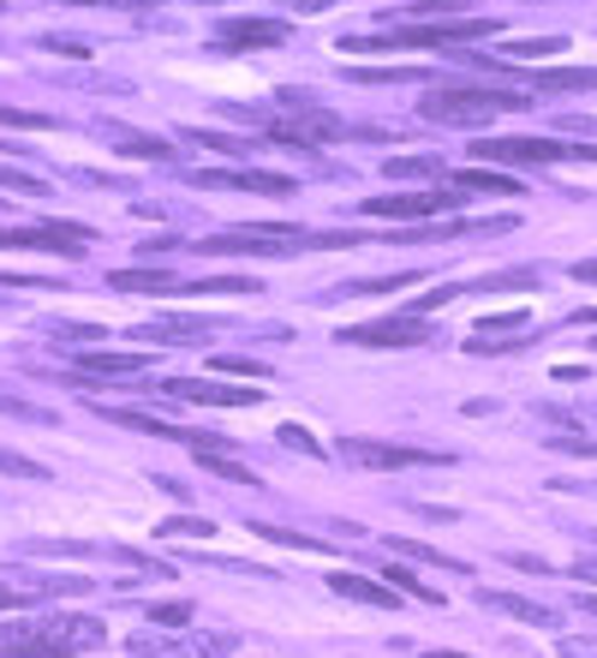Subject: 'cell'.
I'll list each match as a JSON object with an SVG mask.
<instances>
[{
    "label": "cell",
    "instance_id": "1",
    "mask_svg": "<svg viewBox=\"0 0 597 658\" xmlns=\"http://www.w3.org/2000/svg\"><path fill=\"white\" fill-rule=\"evenodd\" d=\"M102 641H108V623H96V616H12V623H0V653L12 658H67L102 647Z\"/></svg>",
    "mask_w": 597,
    "mask_h": 658
},
{
    "label": "cell",
    "instance_id": "2",
    "mask_svg": "<svg viewBox=\"0 0 597 658\" xmlns=\"http://www.w3.org/2000/svg\"><path fill=\"white\" fill-rule=\"evenodd\" d=\"M359 246V234H305L287 222H263V227H227V234H203L198 251L215 258H239V251H258V258H294V251H341Z\"/></svg>",
    "mask_w": 597,
    "mask_h": 658
},
{
    "label": "cell",
    "instance_id": "3",
    "mask_svg": "<svg viewBox=\"0 0 597 658\" xmlns=\"http://www.w3.org/2000/svg\"><path fill=\"white\" fill-rule=\"evenodd\" d=\"M502 19H454V24H401L395 36H341V55H401V48H454L473 36H497Z\"/></svg>",
    "mask_w": 597,
    "mask_h": 658
},
{
    "label": "cell",
    "instance_id": "4",
    "mask_svg": "<svg viewBox=\"0 0 597 658\" xmlns=\"http://www.w3.org/2000/svg\"><path fill=\"white\" fill-rule=\"evenodd\" d=\"M532 96L526 91H490V84H442V91H425V120H442V126H485L497 114H514L526 108Z\"/></svg>",
    "mask_w": 597,
    "mask_h": 658
},
{
    "label": "cell",
    "instance_id": "5",
    "mask_svg": "<svg viewBox=\"0 0 597 658\" xmlns=\"http://www.w3.org/2000/svg\"><path fill=\"white\" fill-rule=\"evenodd\" d=\"M263 132H270L275 144H335L341 120L329 108H317L311 96H282V103L263 114Z\"/></svg>",
    "mask_w": 597,
    "mask_h": 658
},
{
    "label": "cell",
    "instance_id": "6",
    "mask_svg": "<svg viewBox=\"0 0 597 658\" xmlns=\"http://www.w3.org/2000/svg\"><path fill=\"white\" fill-rule=\"evenodd\" d=\"M478 162H597V144H562V138H478Z\"/></svg>",
    "mask_w": 597,
    "mask_h": 658
},
{
    "label": "cell",
    "instance_id": "7",
    "mask_svg": "<svg viewBox=\"0 0 597 658\" xmlns=\"http://www.w3.org/2000/svg\"><path fill=\"white\" fill-rule=\"evenodd\" d=\"M341 455H347V461H359V467H377V473L454 461V455H442V449H406V443H377V437H347V443H341Z\"/></svg>",
    "mask_w": 597,
    "mask_h": 658
},
{
    "label": "cell",
    "instance_id": "8",
    "mask_svg": "<svg viewBox=\"0 0 597 658\" xmlns=\"http://www.w3.org/2000/svg\"><path fill=\"white\" fill-rule=\"evenodd\" d=\"M461 186H430V192H395V198H371L365 216H395V222H425V216H449L461 204Z\"/></svg>",
    "mask_w": 597,
    "mask_h": 658
},
{
    "label": "cell",
    "instance_id": "9",
    "mask_svg": "<svg viewBox=\"0 0 597 658\" xmlns=\"http://www.w3.org/2000/svg\"><path fill=\"white\" fill-rule=\"evenodd\" d=\"M84 222H48V227H0V251H84Z\"/></svg>",
    "mask_w": 597,
    "mask_h": 658
},
{
    "label": "cell",
    "instance_id": "10",
    "mask_svg": "<svg viewBox=\"0 0 597 658\" xmlns=\"http://www.w3.org/2000/svg\"><path fill=\"white\" fill-rule=\"evenodd\" d=\"M198 186H222V192H263V198L299 192L294 174H275V168H203Z\"/></svg>",
    "mask_w": 597,
    "mask_h": 658
},
{
    "label": "cell",
    "instance_id": "11",
    "mask_svg": "<svg viewBox=\"0 0 597 658\" xmlns=\"http://www.w3.org/2000/svg\"><path fill=\"white\" fill-rule=\"evenodd\" d=\"M430 329L418 318H377V324H353L341 329V341H353V348H418Z\"/></svg>",
    "mask_w": 597,
    "mask_h": 658
},
{
    "label": "cell",
    "instance_id": "12",
    "mask_svg": "<svg viewBox=\"0 0 597 658\" xmlns=\"http://www.w3.org/2000/svg\"><path fill=\"white\" fill-rule=\"evenodd\" d=\"M168 396L180 401H203V408H258V389L251 384H210V377H168Z\"/></svg>",
    "mask_w": 597,
    "mask_h": 658
},
{
    "label": "cell",
    "instance_id": "13",
    "mask_svg": "<svg viewBox=\"0 0 597 658\" xmlns=\"http://www.w3.org/2000/svg\"><path fill=\"white\" fill-rule=\"evenodd\" d=\"M287 24L282 19H227L222 24V43L227 48H282L287 43Z\"/></svg>",
    "mask_w": 597,
    "mask_h": 658
},
{
    "label": "cell",
    "instance_id": "14",
    "mask_svg": "<svg viewBox=\"0 0 597 658\" xmlns=\"http://www.w3.org/2000/svg\"><path fill=\"white\" fill-rule=\"evenodd\" d=\"M329 587H335V592H347V599H359V604H377V611H401L395 587H377V580L347 575V568H335V575H329Z\"/></svg>",
    "mask_w": 597,
    "mask_h": 658
},
{
    "label": "cell",
    "instance_id": "15",
    "mask_svg": "<svg viewBox=\"0 0 597 658\" xmlns=\"http://www.w3.org/2000/svg\"><path fill=\"white\" fill-rule=\"evenodd\" d=\"M79 372H96V377H138V372H150V353H108V348H96V353H84V360H79Z\"/></svg>",
    "mask_w": 597,
    "mask_h": 658
},
{
    "label": "cell",
    "instance_id": "16",
    "mask_svg": "<svg viewBox=\"0 0 597 658\" xmlns=\"http://www.w3.org/2000/svg\"><path fill=\"white\" fill-rule=\"evenodd\" d=\"M449 186H461V192H497V198H520L526 186L520 180H508V174H497V168H466V174H449Z\"/></svg>",
    "mask_w": 597,
    "mask_h": 658
},
{
    "label": "cell",
    "instance_id": "17",
    "mask_svg": "<svg viewBox=\"0 0 597 658\" xmlns=\"http://www.w3.org/2000/svg\"><path fill=\"white\" fill-rule=\"evenodd\" d=\"M485 604H490V611H502V616H514V623H532V628L556 623V611H544V604H532V599H514V592H485Z\"/></svg>",
    "mask_w": 597,
    "mask_h": 658
},
{
    "label": "cell",
    "instance_id": "18",
    "mask_svg": "<svg viewBox=\"0 0 597 658\" xmlns=\"http://www.w3.org/2000/svg\"><path fill=\"white\" fill-rule=\"evenodd\" d=\"M114 144H120L126 156H150V162H168L174 156L168 138H144V132H114Z\"/></svg>",
    "mask_w": 597,
    "mask_h": 658
},
{
    "label": "cell",
    "instance_id": "19",
    "mask_svg": "<svg viewBox=\"0 0 597 658\" xmlns=\"http://www.w3.org/2000/svg\"><path fill=\"white\" fill-rule=\"evenodd\" d=\"M389 174L395 180H442V162L437 156H389Z\"/></svg>",
    "mask_w": 597,
    "mask_h": 658
},
{
    "label": "cell",
    "instance_id": "20",
    "mask_svg": "<svg viewBox=\"0 0 597 658\" xmlns=\"http://www.w3.org/2000/svg\"><path fill=\"white\" fill-rule=\"evenodd\" d=\"M203 473H215V479H234V485H251V479H258L246 461H234L227 449H210V455H203Z\"/></svg>",
    "mask_w": 597,
    "mask_h": 658
},
{
    "label": "cell",
    "instance_id": "21",
    "mask_svg": "<svg viewBox=\"0 0 597 658\" xmlns=\"http://www.w3.org/2000/svg\"><path fill=\"white\" fill-rule=\"evenodd\" d=\"M568 48V36H526V43H508L514 60H556Z\"/></svg>",
    "mask_w": 597,
    "mask_h": 658
},
{
    "label": "cell",
    "instance_id": "22",
    "mask_svg": "<svg viewBox=\"0 0 597 658\" xmlns=\"http://www.w3.org/2000/svg\"><path fill=\"white\" fill-rule=\"evenodd\" d=\"M389 551L413 556V563H430V568H466V563H454V556H442L437 545H418V539H389Z\"/></svg>",
    "mask_w": 597,
    "mask_h": 658
},
{
    "label": "cell",
    "instance_id": "23",
    "mask_svg": "<svg viewBox=\"0 0 597 658\" xmlns=\"http://www.w3.org/2000/svg\"><path fill=\"white\" fill-rule=\"evenodd\" d=\"M532 91H597V72H538Z\"/></svg>",
    "mask_w": 597,
    "mask_h": 658
},
{
    "label": "cell",
    "instance_id": "24",
    "mask_svg": "<svg viewBox=\"0 0 597 658\" xmlns=\"http://www.w3.org/2000/svg\"><path fill=\"white\" fill-rule=\"evenodd\" d=\"M263 539H275V545H299V551H329V539L317 533H294V527H275V521H258Z\"/></svg>",
    "mask_w": 597,
    "mask_h": 658
},
{
    "label": "cell",
    "instance_id": "25",
    "mask_svg": "<svg viewBox=\"0 0 597 658\" xmlns=\"http://www.w3.org/2000/svg\"><path fill=\"white\" fill-rule=\"evenodd\" d=\"M150 623H162V628H186V623H192V604H186V599H174V604H150Z\"/></svg>",
    "mask_w": 597,
    "mask_h": 658
},
{
    "label": "cell",
    "instance_id": "26",
    "mask_svg": "<svg viewBox=\"0 0 597 658\" xmlns=\"http://www.w3.org/2000/svg\"><path fill=\"white\" fill-rule=\"evenodd\" d=\"M156 533L162 539H210V521H186V515H180V521H162Z\"/></svg>",
    "mask_w": 597,
    "mask_h": 658
},
{
    "label": "cell",
    "instance_id": "27",
    "mask_svg": "<svg viewBox=\"0 0 597 658\" xmlns=\"http://www.w3.org/2000/svg\"><path fill=\"white\" fill-rule=\"evenodd\" d=\"M0 473H19V479H48L43 467L31 461V455H12V449H0Z\"/></svg>",
    "mask_w": 597,
    "mask_h": 658
},
{
    "label": "cell",
    "instance_id": "28",
    "mask_svg": "<svg viewBox=\"0 0 597 658\" xmlns=\"http://www.w3.org/2000/svg\"><path fill=\"white\" fill-rule=\"evenodd\" d=\"M215 372H234V377H270L258 360H239V353H215Z\"/></svg>",
    "mask_w": 597,
    "mask_h": 658
},
{
    "label": "cell",
    "instance_id": "29",
    "mask_svg": "<svg viewBox=\"0 0 597 658\" xmlns=\"http://www.w3.org/2000/svg\"><path fill=\"white\" fill-rule=\"evenodd\" d=\"M383 575H389V580H401V587H406V592H413V599H425V604H437V592H430V587H425V580H418V575H413V568H383Z\"/></svg>",
    "mask_w": 597,
    "mask_h": 658
},
{
    "label": "cell",
    "instance_id": "30",
    "mask_svg": "<svg viewBox=\"0 0 597 658\" xmlns=\"http://www.w3.org/2000/svg\"><path fill=\"white\" fill-rule=\"evenodd\" d=\"M0 413H12V420H36V425H48V413H43V408H31V401H19V396H0Z\"/></svg>",
    "mask_w": 597,
    "mask_h": 658
},
{
    "label": "cell",
    "instance_id": "31",
    "mask_svg": "<svg viewBox=\"0 0 597 658\" xmlns=\"http://www.w3.org/2000/svg\"><path fill=\"white\" fill-rule=\"evenodd\" d=\"M282 443H287V449H299V455H323V443H317L311 432H299V425H282Z\"/></svg>",
    "mask_w": 597,
    "mask_h": 658
},
{
    "label": "cell",
    "instance_id": "32",
    "mask_svg": "<svg viewBox=\"0 0 597 658\" xmlns=\"http://www.w3.org/2000/svg\"><path fill=\"white\" fill-rule=\"evenodd\" d=\"M556 449H562V455H586V461H597V437H556Z\"/></svg>",
    "mask_w": 597,
    "mask_h": 658
},
{
    "label": "cell",
    "instance_id": "33",
    "mask_svg": "<svg viewBox=\"0 0 597 658\" xmlns=\"http://www.w3.org/2000/svg\"><path fill=\"white\" fill-rule=\"evenodd\" d=\"M60 336H67V341H102L108 329H96V324H60Z\"/></svg>",
    "mask_w": 597,
    "mask_h": 658
},
{
    "label": "cell",
    "instance_id": "34",
    "mask_svg": "<svg viewBox=\"0 0 597 658\" xmlns=\"http://www.w3.org/2000/svg\"><path fill=\"white\" fill-rule=\"evenodd\" d=\"M24 604H31V592H24V587H0V611H24Z\"/></svg>",
    "mask_w": 597,
    "mask_h": 658
},
{
    "label": "cell",
    "instance_id": "35",
    "mask_svg": "<svg viewBox=\"0 0 597 658\" xmlns=\"http://www.w3.org/2000/svg\"><path fill=\"white\" fill-rule=\"evenodd\" d=\"M574 275H580V282H597V258L592 263H574Z\"/></svg>",
    "mask_w": 597,
    "mask_h": 658
},
{
    "label": "cell",
    "instance_id": "36",
    "mask_svg": "<svg viewBox=\"0 0 597 658\" xmlns=\"http://www.w3.org/2000/svg\"><path fill=\"white\" fill-rule=\"evenodd\" d=\"M299 12H329V0H294Z\"/></svg>",
    "mask_w": 597,
    "mask_h": 658
},
{
    "label": "cell",
    "instance_id": "37",
    "mask_svg": "<svg viewBox=\"0 0 597 658\" xmlns=\"http://www.w3.org/2000/svg\"><path fill=\"white\" fill-rule=\"evenodd\" d=\"M574 575H580V580H597V556H592V563H580Z\"/></svg>",
    "mask_w": 597,
    "mask_h": 658
},
{
    "label": "cell",
    "instance_id": "38",
    "mask_svg": "<svg viewBox=\"0 0 597 658\" xmlns=\"http://www.w3.org/2000/svg\"><path fill=\"white\" fill-rule=\"evenodd\" d=\"M67 7H108V0H67Z\"/></svg>",
    "mask_w": 597,
    "mask_h": 658
},
{
    "label": "cell",
    "instance_id": "39",
    "mask_svg": "<svg viewBox=\"0 0 597 658\" xmlns=\"http://www.w3.org/2000/svg\"><path fill=\"white\" fill-rule=\"evenodd\" d=\"M430 658H466V653H430Z\"/></svg>",
    "mask_w": 597,
    "mask_h": 658
},
{
    "label": "cell",
    "instance_id": "40",
    "mask_svg": "<svg viewBox=\"0 0 597 658\" xmlns=\"http://www.w3.org/2000/svg\"><path fill=\"white\" fill-rule=\"evenodd\" d=\"M586 611H592V616H597V599H586Z\"/></svg>",
    "mask_w": 597,
    "mask_h": 658
}]
</instances>
